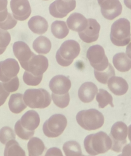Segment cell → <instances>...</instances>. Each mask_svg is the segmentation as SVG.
<instances>
[{
	"label": "cell",
	"mask_w": 131,
	"mask_h": 156,
	"mask_svg": "<svg viewBox=\"0 0 131 156\" xmlns=\"http://www.w3.org/2000/svg\"><path fill=\"white\" fill-rule=\"evenodd\" d=\"M110 38L112 43L117 46H124L131 40L130 23L126 18H119L111 26Z\"/></svg>",
	"instance_id": "obj_2"
},
{
	"label": "cell",
	"mask_w": 131,
	"mask_h": 156,
	"mask_svg": "<svg viewBox=\"0 0 131 156\" xmlns=\"http://www.w3.org/2000/svg\"><path fill=\"white\" fill-rule=\"evenodd\" d=\"M27 24L29 29L32 32L38 35H42L45 33L49 27L47 20L39 15L33 16L30 18Z\"/></svg>",
	"instance_id": "obj_21"
},
{
	"label": "cell",
	"mask_w": 131,
	"mask_h": 156,
	"mask_svg": "<svg viewBox=\"0 0 131 156\" xmlns=\"http://www.w3.org/2000/svg\"><path fill=\"white\" fill-rule=\"evenodd\" d=\"M88 24L84 30L78 32L81 40L87 43H91L96 41L99 37L100 24L93 18H89Z\"/></svg>",
	"instance_id": "obj_14"
},
{
	"label": "cell",
	"mask_w": 131,
	"mask_h": 156,
	"mask_svg": "<svg viewBox=\"0 0 131 156\" xmlns=\"http://www.w3.org/2000/svg\"><path fill=\"white\" fill-rule=\"evenodd\" d=\"M8 104L10 110L15 114L20 113L27 107L23 100V94L21 93L12 94L10 97Z\"/></svg>",
	"instance_id": "obj_24"
},
{
	"label": "cell",
	"mask_w": 131,
	"mask_h": 156,
	"mask_svg": "<svg viewBox=\"0 0 131 156\" xmlns=\"http://www.w3.org/2000/svg\"><path fill=\"white\" fill-rule=\"evenodd\" d=\"M10 5L12 15L17 21H25L31 15L32 9L29 0H10Z\"/></svg>",
	"instance_id": "obj_13"
},
{
	"label": "cell",
	"mask_w": 131,
	"mask_h": 156,
	"mask_svg": "<svg viewBox=\"0 0 131 156\" xmlns=\"http://www.w3.org/2000/svg\"><path fill=\"white\" fill-rule=\"evenodd\" d=\"M66 156H81L82 151L80 144L76 141H68L62 146Z\"/></svg>",
	"instance_id": "obj_28"
},
{
	"label": "cell",
	"mask_w": 131,
	"mask_h": 156,
	"mask_svg": "<svg viewBox=\"0 0 131 156\" xmlns=\"http://www.w3.org/2000/svg\"><path fill=\"white\" fill-rule=\"evenodd\" d=\"M121 156H131V144H126L122 149Z\"/></svg>",
	"instance_id": "obj_40"
},
{
	"label": "cell",
	"mask_w": 131,
	"mask_h": 156,
	"mask_svg": "<svg viewBox=\"0 0 131 156\" xmlns=\"http://www.w3.org/2000/svg\"><path fill=\"white\" fill-rule=\"evenodd\" d=\"M96 96V100L98 103L99 108H103L108 104L110 105L112 107H114L113 97L107 91L101 88L98 90Z\"/></svg>",
	"instance_id": "obj_29"
},
{
	"label": "cell",
	"mask_w": 131,
	"mask_h": 156,
	"mask_svg": "<svg viewBox=\"0 0 131 156\" xmlns=\"http://www.w3.org/2000/svg\"><path fill=\"white\" fill-rule=\"evenodd\" d=\"M118 156H121V155H118Z\"/></svg>",
	"instance_id": "obj_49"
},
{
	"label": "cell",
	"mask_w": 131,
	"mask_h": 156,
	"mask_svg": "<svg viewBox=\"0 0 131 156\" xmlns=\"http://www.w3.org/2000/svg\"><path fill=\"white\" fill-rule=\"evenodd\" d=\"M19 65L15 58H8L0 62V80L5 82L17 76Z\"/></svg>",
	"instance_id": "obj_12"
},
{
	"label": "cell",
	"mask_w": 131,
	"mask_h": 156,
	"mask_svg": "<svg viewBox=\"0 0 131 156\" xmlns=\"http://www.w3.org/2000/svg\"><path fill=\"white\" fill-rule=\"evenodd\" d=\"M86 151L90 155L104 154L112 147V140L106 132L100 131L86 136L84 140Z\"/></svg>",
	"instance_id": "obj_1"
},
{
	"label": "cell",
	"mask_w": 131,
	"mask_h": 156,
	"mask_svg": "<svg viewBox=\"0 0 131 156\" xmlns=\"http://www.w3.org/2000/svg\"><path fill=\"white\" fill-rule=\"evenodd\" d=\"M20 124L23 129L28 132H35V130L39 126L40 117L38 113L30 110L26 112L19 119Z\"/></svg>",
	"instance_id": "obj_17"
},
{
	"label": "cell",
	"mask_w": 131,
	"mask_h": 156,
	"mask_svg": "<svg viewBox=\"0 0 131 156\" xmlns=\"http://www.w3.org/2000/svg\"><path fill=\"white\" fill-rule=\"evenodd\" d=\"M42 76L43 75L36 76L32 73L25 71L23 74L22 79L26 85L29 86H37L41 83L42 79Z\"/></svg>",
	"instance_id": "obj_33"
},
{
	"label": "cell",
	"mask_w": 131,
	"mask_h": 156,
	"mask_svg": "<svg viewBox=\"0 0 131 156\" xmlns=\"http://www.w3.org/2000/svg\"><path fill=\"white\" fill-rule=\"evenodd\" d=\"M16 133L13 129L8 126L3 127L0 129V142L5 144L11 140H15Z\"/></svg>",
	"instance_id": "obj_32"
},
{
	"label": "cell",
	"mask_w": 131,
	"mask_h": 156,
	"mask_svg": "<svg viewBox=\"0 0 131 156\" xmlns=\"http://www.w3.org/2000/svg\"><path fill=\"white\" fill-rule=\"evenodd\" d=\"M76 119L82 128L89 131L101 128L104 122L102 113L95 108L79 111L76 115Z\"/></svg>",
	"instance_id": "obj_3"
},
{
	"label": "cell",
	"mask_w": 131,
	"mask_h": 156,
	"mask_svg": "<svg viewBox=\"0 0 131 156\" xmlns=\"http://www.w3.org/2000/svg\"><path fill=\"white\" fill-rule=\"evenodd\" d=\"M2 84H3L4 88L7 92L8 93L15 92L16 90H18L19 86V79L18 76H16L7 82H2Z\"/></svg>",
	"instance_id": "obj_35"
},
{
	"label": "cell",
	"mask_w": 131,
	"mask_h": 156,
	"mask_svg": "<svg viewBox=\"0 0 131 156\" xmlns=\"http://www.w3.org/2000/svg\"><path fill=\"white\" fill-rule=\"evenodd\" d=\"M48 67L49 61L46 57L41 54H35L22 68L34 76H39L43 75Z\"/></svg>",
	"instance_id": "obj_10"
},
{
	"label": "cell",
	"mask_w": 131,
	"mask_h": 156,
	"mask_svg": "<svg viewBox=\"0 0 131 156\" xmlns=\"http://www.w3.org/2000/svg\"><path fill=\"white\" fill-rule=\"evenodd\" d=\"M94 74L95 79L99 82L102 84H107L109 79L115 75V72L113 67L109 63L108 67L103 71H98L94 69Z\"/></svg>",
	"instance_id": "obj_30"
},
{
	"label": "cell",
	"mask_w": 131,
	"mask_h": 156,
	"mask_svg": "<svg viewBox=\"0 0 131 156\" xmlns=\"http://www.w3.org/2000/svg\"><path fill=\"white\" fill-rule=\"evenodd\" d=\"M11 41V35L5 30L0 28V49L6 50Z\"/></svg>",
	"instance_id": "obj_37"
},
{
	"label": "cell",
	"mask_w": 131,
	"mask_h": 156,
	"mask_svg": "<svg viewBox=\"0 0 131 156\" xmlns=\"http://www.w3.org/2000/svg\"><path fill=\"white\" fill-rule=\"evenodd\" d=\"M124 3L128 9L131 10V0H124Z\"/></svg>",
	"instance_id": "obj_44"
},
{
	"label": "cell",
	"mask_w": 131,
	"mask_h": 156,
	"mask_svg": "<svg viewBox=\"0 0 131 156\" xmlns=\"http://www.w3.org/2000/svg\"><path fill=\"white\" fill-rule=\"evenodd\" d=\"M112 62L115 68L120 72H127L131 69V58L124 52H119L114 55Z\"/></svg>",
	"instance_id": "obj_23"
},
{
	"label": "cell",
	"mask_w": 131,
	"mask_h": 156,
	"mask_svg": "<svg viewBox=\"0 0 131 156\" xmlns=\"http://www.w3.org/2000/svg\"><path fill=\"white\" fill-rule=\"evenodd\" d=\"M102 16L107 20H112L121 15L122 5L119 0H98Z\"/></svg>",
	"instance_id": "obj_11"
},
{
	"label": "cell",
	"mask_w": 131,
	"mask_h": 156,
	"mask_svg": "<svg viewBox=\"0 0 131 156\" xmlns=\"http://www.w3.org/2000/svg\"><path fill=\"white\" fill-rule=\"evenodd\" d=\"M90 65L95 70L101 71L106 69L109 64L104 48L99 44H95L89 48L86 54Z\"/></svg>",
	"instance_id": "obj_8"
},
{
	"label": "cell",
	"mask_w": 131,
	"mask_h": 156,
	"mask_svg": "<svg viewBox=\"0 0 131 156\" xmlns=\"http://www.w3.org/2000/svg\"><path fill=\"white\" fill-rule=\"evenodd\" d=\"M126 54H127V55L131 58V42H130L127 46L126 47Z\"/></svg>",
	"instance_id": "obj_43"
},
{
	"label": "cell",
	"mask_w": 131,
	"mask_h": 156,
	"mask_svg": "<svg viewBox=\"0 0 131 156\" xmlns=\"http://www.w3.org/2000/svg\"><path fill=\"white\" fill-rule=\"evenodd\" d=\"M128 127L122 121H117L113 124L110 129L109 136L112 140L111 150L120 152L127 143Z\"/></svg>",
	"instance_id": "obj_7"
},
{
	"label": "cell",
	"mask_w": 131,
	"mask_h": 156,
	"mask_svg": "<svg viewBox=\"0 0 131 156\" xmlns=\"http://www.w3.org/2000/svg\"><path fill=\"white\" fill-rule=\"evenodd\" d=\"M67 124V121L64 115H53L43 124L44 134L49 138H56L63 133Z\"/></svg>",
	"instance_id": "obj_6"
},
{
	"label": "cell",
	"mask_w": 131,
	"mask_h": 156,
	"mask_svg": "<svg viewBox=\"0 0 131 156\" xmlns=\"http://www.w3.org/2000/svg\"><path fill=\"white\" fill-rule=\"evenodd\" d=\"M17 24V20L13 16L12 14L8 13L6 20L0 22V28L5 30L14 28Z\"/></svg>",
	"instance_id": "obj_36"
},
{
	"label": "cell",
	"mask_w": 131,
	"mask_h": 156,
	"mask_svg": "<svg viewBox=\"0 0 131 156\" xmlns=\"http://www.w3.org/2000/svg\"><path fill=\"white\" fill-rule=\"evenodd\" d=\"M51 98L53 101L55 105L57 107L64 108L68 106L70 102V96L69 92L64 94H55L52 93Z\"/></svg>",
	"instance_id": "obj_31"
},
{
	"label": "cell",
	"mask_w": 131,
	"mask_h": 156,
	"mask_svg": "<svg viewBox=\"0 0 131 156\" xmlns=\"http://www.w3.org/2000/svg\"><path fill=\"white\" fill-rule=\"evenodd\" d=\"M23 100L27 106L31 108H44L51 103L49 93L43 88H30L25 90Z\"/></svg>",
	"instance_id": "obj_5"
},
{
	"label": "cell",
	"mask_w": 131,
	"mask_h": 156,
	"mask_svg": "<svg viewBox=\"0 0 131 156\" xmlns=\"http://www.w3.org/2000/svg\"><path fill=\"white\" fill-rule=\"evenodd\" d=\"M76 7L75 0H55L49 5L50 14L56 18L66 17Z\"/></svg>",
	"instance_id": "obj_9"
},
{
	"label": "cell",
	"mask_w": 131,
	"mask_h": 156,
	"mask_svg": "<svg viewBox=\"0 0 131 156\" xmlns=\"http://www.w3.org/2000/svg\"><path fill=\"white\" fill-rule=\"evenodd\" d=\"M13 52L15 57L18 60L22 68L35 55L29 45L22 41H17L13 44Z\"/></svg>",
	"instance_id": "obj_15"
},
{
	"label": "cell",
	"mask_w": 131,
	"mask_h": 156,
	"mask_svg": "<svg viewBox=\"0 0 131 156\" xmlns=\"http://www.w3.org/2000/svg\"><path fill=\"white\" fill-rule=\"evenodd\" d=\"M81 156H86V155H81Z\"/></svg>",
	"instance_id": "obj_47"
},
{
	"label": "cell",
	"mask_w": 131,
	"mask_h": 156,
	"mask_svg": "<svg viewBox=\"0 0 131 156\" xmlns=\"http://www.w3.org/2000/svg\"><path fill=\"white\" fill-rule=\"evenodd\" d=\"M32 47L34 51L39 54H47L52 48L50 40L45 36H39L33 42Z\"/></svg>",
	"instance_id": "obj_25"
},
{
	"label": "cell",
	"mask_w": 131,
	"mask_h": 156,
	"mask_svg": "<svg viewBox=\"0 0 131 156\" xmlns=\"http://www.w3.org/2000/svg\"><path fill=\"white\" fill-rule=\"evenodd\" d=\"M79 44L75 40H67L64 41L56 53L57 63L62 66L70 65L80 52Z\"/></svg>",
	"instance_id": "obj_4"
},
{
	"label": "cell",
	"mask_w": 131,
	"mask_h": 156,
	"mask_svg": "<svg viewBox=\"0 0 131 156\" xmlns=\"http://www.w3.org/2000/svg\"><path fill=\"white\" fill-rule=\"evenodd\" d=\"M5 50H4V49H0V55L2 54L5 52Z\"/></svg>",
	"instance_id": "obj_46"
},
{
	"label": "cell",
	"mask_w": 131,
	"mask_h": 156,
	"mask_svg": "<svg viewBox=\"0 0 131 156\" xmlns=\"http://www.w3.org/2000/svg\"><path fill=\"white\" fill-rule=\"evenodd\" d=\"M29 156H44L47 148L44 142L38 137H32L27 143Z\"/></svg>",
	"instance_id": "obj_22"
},
{
	"label": "cell",
	"mask_w": 131,
	"mask_h": 156,
	"mask_svg": "<svg viewBox=\"0 0 131 156\" xmlns=\"http://www.w3.org/2000/svg\"><path fill=\"white\" fill-rule=\"evenodd\" d=\"M4 156H26V154L15 140H11L5 144Z\"/></svg>",
	"instance_id": "obj_27"
},
{
	"label": "cell",
	"mask_w": 131,
	"mask_h": 156,
	"mask_svg": "<svg viewBox=\"0 0 131 156\" xmlns=\"http://www.w3.org/2000/svg\"><path fill=\"white\" fill-rule=\"evenodd\" d=\"M51 32L56 38L63 39L69 34V29L65 21L56 20L51 24Z\"/></svg>",
	"instance_id": "obj_26"
},
{
	"label": "cell",
	"mask_w": 131,
	"mask_h": 156,
	"mask_svg": "<svg viewBox=\"0 0 131 156\" xmlns=\"http://www.w3.org/2000/svg\"><path fill=\"white\" fill-rule=\"evenodd\" d=\"M44 156H63V154L60 149L53 147L47 150Z\"/></svg>",
	"instance_id": "obj_39"
},
{
	"label": "cell",
	"mask_w": 131,
	"mask_h": 156,
	"mask_svg": "<svg viewBox=\"0 0 131 156\" xmlns=\"http://www.w3.org/2000/svg\"><path fill=\"white\" fill-rule=\"evenodd\" d=\"M8 14V12L7 9L3 11L0 12V22H2L5 21L7 18Z\"/></svg>",
	"instance_id": "obj_41"
},
{
	"label": "cell",
	"mask_w": 131,
	"mask_h": 156,
	"mask_svg": "<svg viewBox=\"0 0 131 156\" xmlns=\"http://www.w3.org/2000/svg\"><path fill=\"white\" fill-rule=\"evenodd\" d=\"M9 94L10 93L7 92L4 88L2 82H0V107L5 103Z\"/></svg>",
	"instance_id": "obj_38"
},
{
	"label": "cell",
	"mask_w": 131,
	"mask_h": 156,
	"mask_svg": "<svg viewBox=\"0 0 131 156\" xmlns=\"http://www.w3.org/2000/svg\"><path fill=\"white\" fill-rule=\"evenodd\" d=\"M8 0H0V12L7 9Z\"/></svg>",
	"instance_id": "obj_42"
},
{
	"label": "cell",
	"mask_w": 131,
	"mask_h": 156,
	"mask_svg": "<svg viewBox=\"0 0 131 156\" xmlns=\"http://www.w3.org/2000/svg\"><path fill=\"white\" fill-rule=\"evenodd\" d=\"M49 88L55 94H64L69 92L71 88V81L68 77L57 75L52 78L49 82Z\"/></svg>",
	"instance_id": "obj_16"
},
{
	"label": "cell",
	"mask_w": 131,
	"mask_h": 156,
	"mask_svg": "<svg viewBox=\"0 0 131 156\" xmlns=\"http://www.w3.org/2000/svg\"><path fill=\"white\" fill-rule=\"evenodd\" d=\"M66 24L69 29L79 32L86 29L88 24V20L79 13H73L67 19Z\"/></svg>",
	"instance_id": "obj_19"
},
{
	"label": "cell",
	"mask_w": 131,
	"mask_h": 156,
	"mask_svg": "<svg viewBox=\"0 0 131 156\" xmlns=\"http://www.w3.org/2000/svg\"><path fill=\"white\" fill-rule=\"evenodd\" d=\"M127 135H128V138L129 139V141L131 144V124L128 127V131H127Z\"/></svg>",
	"instance_id": "obj_45"
},
{
	"label": "cell",
	"mask_w": 131,
	"mask_h": 156,
	"mask_svg": "<svg viewBox=\"0 0 131 156\" xmlns=\"http://www.w3.org/2000/svg\"><path fill=\"white\" fill-rule=\"evenodd\" d=\"M44 1H49V0H44Z\"/></svg>",
	"instance_id": "obj_48"
},
{
	"label": "cell",
	"mask_w": 131,
	"mask_h": 156,
	"mask_svg": "<svg viewBox=\"0 0 131 156\" xmlns=\"http://www.w3.org/2000/svg\"><path fill=\"white\" fill-rule=\"evenodd\" d=\"M107 86L112 93L116 96L124 95L127 93L129 88V85L124 79L115 76L109 79Z\"/></svg>",
	"instance_id": "obj_20"
},
{
	"label": "cell",
	"mask_w": 131,
	"mask_h": 156,
	"mask_svg": "<svg viewBox=\"0 0 131 156\" xmlns=\"http://www.w3.org/2000/svg\"><path fill=\"white\" fill-rule=\"evenodd\" d=\"M15 132L19 138L25 140L30 139L35 133V132H28L23 129L20 124L19 120L16 121L15 124Z\"/></svg>",
	"instance_id": "obj_34"
},
{
	"label": "cell",
	"mask_w": 131,
	"mask_h": 156,
	"mask_svg": "<svg viewBox=\"0 0 131 156\" xmlns=\"http://www.w3.org/2000/svg\"><path fill=\"white\" fill-rule=\"evenodd\" d=\"M97 86L93 82H86L79 88L78 95L79 99L84 103L92 102L98 93Z\"/></svg>",
	"instance_id": "obj_18"
}]
</instances>
